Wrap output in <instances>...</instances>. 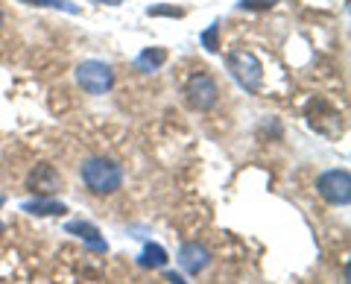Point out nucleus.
Returning a JSON list of instances; mask_svg holds the SVG:
<instances>
[{"label": "nucleus", "instance_id": "obj_2", "mask_svg": "<svg viewBox=\"0 0 351 284\" xmlns=\"http://www.w3.org/2000/svg\"><path fill=\"white\" fill-rule=\"evenodd\" d=\"M226 64H228V71H232V76L237 80L240 88H246L249 94L261 91V85H263V64H261V59L252 50H246V47L228 50Z\"/></svg>", "mask_w": 351, "mask_h": 284}, {"label": "nucleus", "instance_id": "obj_17", "mask_svg": "<svg viewBox=\"0 0 351 284\" xmlns=\"http://www.w3.org/2000/svg\"><path fill=\"white\" fill-rule=\"evenodd\" d=\"M100 3H120V0H100Z\"/></svg>", "mask_w": 351, "mask_h": 284}, {"label": "nucleus", "instance_id": "obj_15", "mask_svg": "<svg viewBox=\"0 0 351 284\" xmlns=\"http://www.w3.org/2000/svg\"><path fill=\"white\" fill-rule=\"evenodd\" d=\"M147 15H170V18H179L182 9H176V6H149Z\"/></svg>", "mask_w": 351, "mask_h": 284}, {"label": "nucleus", "instance_id": "obj_14", "mask_svg": "<svg viewBox=\"0 0 351 284\" xmlns=\"http://www.w3.org/2000/svg\"><path fill=\"white\" fill-rule=\"evenodd\" d=\"M278 0H240L243 9H252V12H263V9H272Z\"/></svg>", "mask_w": 351, "mask_h": 284}, {"label": "nucleus", "instance_id": "obj_18", "mask_svg": "<svg viewBox=\"0 0 351 284\" xmlns=\"http://www.w3.org/2000/svg\"><path fill=\"white\" fill-rule=\"evenodd\" d=\"M0 27H3V9H0Z\"/></svg>", "mask_w": 351, "mask_h": 284}, {"label": "nucleus", "instance_id": "obj_4", "mask_svg": "<svg viewBox=\"0 0 351 284\" xmlns=\"http://www.w3.org/2000/svg\"><path fill=\"white\" fill-rule=\"evenodd\" d=\"M76 82L82 85V91H85V94L100 97V94H106V91L114 85V71L108 68L106 62L88 59V62H82L80 68H76Z\"/></svg>", "mask_w": 351, "mask_h": 284}, {"label": "nucleus", "instance_id": "obj_6", "mask_svg": "<svg viewBox=\"0 0 351 284\" xmlns=\"http://www.w3.org/2000/svg\"><path fill=\"white\" fill-rule=\"evenodd\" d=\"M27 188L36 196H53V193H59V188H62V176H59V170L53 165H36L29 170V176H27Z\"/></svg>", "mask_w": 351, "mask_h": 284}, {"label": "nucleus", "instance_id": "obj_8", "mask_svg": "<svg viewBox=\"0 0 351 284\" xmlns=\"http://www.w3.org/2000/svg\"><path fill=\"white\" fill-rule=\"evenodd\" d=\"M21 211H27V214H32V217H62L64 211H68V205L56 202L53 196H38V200L21 205Z\"/></svg>", "mask_w": 351, "mask_h": 284}, {"label": "nucleus", "instance_id": "obj_3", "mask_svg": "<svg viewBox=\"0 0 351 284\" xmlns=\"http://www.w3.org/2000/svg\"><path fill=\"white\" fill-rule=\"evenodd\" d=\"M219 100V88L214 82V76L208 73H193L188 82H184V103H188L193 112H211Z\"/></svg>", "mask_w": 351, "mask_h": 284}, {"label": "nucleus", "instance_id": "obj_1", "mask_svg": "<svg viewBox=\"0 0 351 284\" xmlns=\"http://www.w3.org/2000/svg\"><path fill=\"white\" fill-rule=\"evenodd\" d=\"M80 176L85 182V188L97 196H112L123 188V167L112 158H88L82 161Z\"/></svg>", "mask_w": 351, "mask_h": 284}, {"label": "nucleus", "instance_id": "obj_9", "mask_svg": "<svg viewBox=\"0 0 351 284\" xmlns=\"http://www.w3.org/2000/svg\"><path fill=\"white\" fill-rule=\"evenodd\" d=\"M64 228H68L71 235H76L80 240H85V244L91 249H97V252H103V249H106V240L100 237V232H97L91 223H80V220H76V223H68Z\"/></svg>", "mask_w": 351, "mask_h": 284}, {"label": "nucleus", "instance_id": "obj_10", "mask_svg": "<svg viewBox=\"0 0 351 284\" xmlns=\"http://www.w3.org/2000/svg\"><path fill=\"white\" fill-rule=\"evenodd\" d=\"M164 62H167V50H164V47H147V50L135 59V68H138L141 73H152V71H158Z\"/></svg>", "mask_w": 351, "mask_h": 284}, {"label": "nucleus", "instance_id": "obj_13", "mask_svg": "<svg viewBox=\"0 0 351 284\" xmlns=\"http://www.w3.org/2000/svg\"><path fill=\"white\" fill-rule=\"evenodd\" d=\"M217 36H219V24H211V27L202 32V45H205L208 53H217L219 50V38Z\"/></svg>", "mask_w": 351, "mask_h": 284}, {"label": "nucleus", "instance_id": "obj_7", "mask_svg": "<svg viewBox=\"0 0 351 284\" xmlns=\"http://www.w3.org/2000/svg\"><path fill=\"white\" fill-rule=\"evenodd\" d=\"M179 264H182V270H188L191 276H199V272L211 264V252L199 244H184L179 249Z\"/></svg>", "mask_w": 351, "mask_h": 284}, {"label": "nucleus", "instance_id": "obj_11", "mask_svg": "<svg viewBox=\"0 0 351 284\" xmlns=\"http://www.w3.org/2000/svg\"><path fill=\"white\" fill-rule=\"evenodd\" d=\"M164 264H167V252H164V246L147 244L144 255H141V267H147V270H161Z\"/></svg>", "mask_w": 351, "mask_h": 284}, {"label": "nucleus", "instance_id": "obj_16", "mask_svg": "<svg viewBox=\"0 0 351 284\" xmlns=\"http://www.w3.org/2000/svg\"><path fill=\"white\" fill-rule=\"evenodd\" d=\"M167 281H170V284H184V279L176 276V272H167Z\"/></svg>", "mask_w": 351, "mask_h": 284}, {"label": "nucleus", "instance_id": "obj_12", "mask_svg": "<svg viewBox=\"0 0 351 284\" xmlns=\"http://www.w3.org/2000/svg\"><path fill=\"white\" fill-rule=\"evenodd\" d=\"M24 3H32V6H50V9H62L68 15H80V6L71 3V0H24Z\"/></svg>", "mask_w": 351, "mask_h": 284}, {"label": "nucleus", "instance_id": "obj_5", "mask_svg": "<svg viewBox=\"0 0 351 284\" xmlns=\"http://www.w3.org/2000/svg\"><path fill=\"white\" fill-rule=\"evenodd\" d=\"M316 191L328 205H348L351 202V176L348 170H328L316 179Z\"/></svg>", "mask_w": 351, "mask_h": 284}, {"label": "nucleus", "instance_id": "obj_19", "mask_svg": "<svg viewBox=\"0 0 351 284\" xmlns=\"http://www.w3.org/2000/svg\"><path fill=\"white\" fill-rule=\"evenodd\" d=\"M3 232H6V228H3V223H0V237H3Z\"/></svg>", "mask_w": 351, "mask_h": 284}]
</instances>
